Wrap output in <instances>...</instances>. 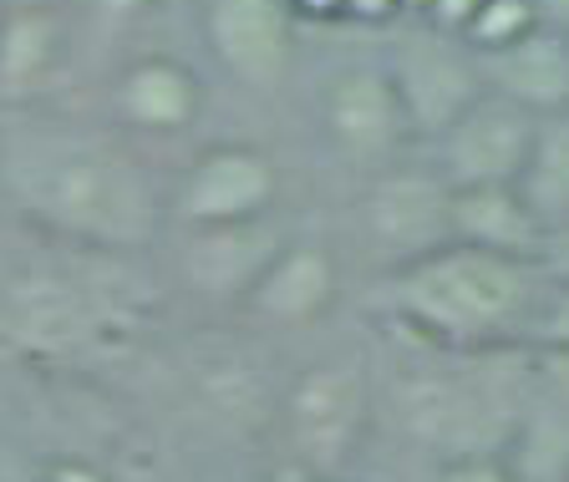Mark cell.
I'll use <instances>...</instances> for the list:
<instances>
[{"label":"cell","mask_w":569,"mask_h":482,"mask_svg":"<svg viewBox=\"0 0 569 482\" xmlns=\"http://www.w3.org/2000/svg\"><path fill=\"white\" fill-rule=\"evenodd\" d=\"M284 6L300 21H336V16H346V0H284Z\"/></svg>","instance_id":"obj_23"},{"label":"cell","mask_w":569,"mask_h":482,"mask_svg":"<svg viewBox=\"0 0 569 482\" xmlns=\"http://www.w3.org/2000/svg\"><path fill=\"white\" fill-rule=\"evenodd\" d=\"M498 458L509 462L513 482H569V401L533 391Z\"/></svg>","instance_id":"obj_16"},{"label":"cell","mask_w":569,"mask_h":482,"mask_svg":"<svg viewBox=\"0 0 569 482\" xmlns=\"http://www.w3.org/2000/svg\"><path fill=\"white\" fill-rule=\"evenodd\" d=\"M452 239H458V244H473V249H488V254L533 264L545 224L533 219V209L523 203V193L513 189V183H498V189H458L452 193Z\"/></svg>","instance_id":"obj_13"},{"label":"cell","mask_w":569,"mask_h":482,"mask_svg":"<svg viewBox=\"0 0 569 482\" xmlns=\"http://www.w3.org/2000/svg\"><path fill=\"white\" fill-rule=\"evenodd\" d=\"M11 482H51V472H41V478H11Z\"/></svg>","instance_id":"obj_29"},{"label":"cell","mask_w":569,"mask_h":482,"mask_svg":"<svg viewBox=\"0 0 569 482\" xmlns=\"http://www.w3.org/2000/svg\"><path fill=\"white\" fill-rule=\"evenodd\" d=\"M21 193L36 219L97 244H138L153 229V193L142 173L102 142L36 148L26 158Z\"/></svg>","instance_id":"obj_2"},{"label":"cell","mask_w":569,"mask_h":482,"mask_svg":"<svg viewBox=\"0 0 569 482\" xmlns=\"http://www.w3.org/2000/svg\"><path fill=\"white\" fill-rule=\"evenodd\" d=\"M478 6H483V0H432L427 16H422V26H432V31L458 36L462 41V31H468V21L478 16Z\"/></svg>","instance_id":"obj_22"},{"label":"cell","mask_w":569,"mask_h":482,"mask_svg":"<svg viewBox=\"0 0 569 482\" xmlns=\"http://www.w3.org/2000/svg\"><path fill=\"white\" fill-rule=\"evenodd\" d=\"M112 107L138 132H183L199 118V77L173 57H138L122 67Z\"/></svg>","instance_id":"obj_12"},{"label":"cell","mask_w":569,"mask_h":482,"mask_svg":"<svg viewBox=\"0 0 569 482\" xmlns=\"http://www.w3.org/2000/svg\"><path fill=\"white\" fill-rule=\"evenodd\" d=\"M533 128H539V118H529L523 107L483 92L438 138V178L452 193L519 183L523 163H529V148H533Z\"/></svg>","instance_id":"obj_5"},{"label":"cell","mask_w":569,"mask_h":482,"mask_svg":"<svg viewBox=\"0 0 569 482\" xmlns=\"http://www.w3.org/2000/svg\"><path fill=\"white\" fill-rule=\"evenodd\" d=\"M361 229H367L371 249L387 259L391 270H407L417 259L438 254L452 244V189L432 173H387L371 183L367 203H361Z\"/></svg>","instance_id":"obj_6"},{"label":"cell","mask_w":569,"mask_h":482,"mask_svg":"<svg viewBox=\"0 0 569 482\" xmlns=\"http://www.w3.org/2000/svg\"><path fill=\"white\" fill-rule=\"evenodd\" d=\"M391 77V92L402 102V118L412 138L438 142L468 107L483 97L478 57L458 36H442L432 26H417L391 41V57L381 61Z\"/></svg>","instance_id":"obj_3"},{"label":"cell","mask_w":569,"mask_h":482,"mask_svg":"<svg viewBox=\"0 0 569 482\" xmlns=\"http://www.w3.org/2000/svg\"><path fill=\"white\" fill-rule=\"evenodd\" d=\"M280 254V244L270 239V229L260 224H234V229H193L189 244V280L203 294H239L244 300L249 284L260 280V270Z\"/></svg>","instance_id":"obj_15"},{"label":"cell","mask_w":569,"mask_h":482,"mask_svg":"<svg viewBox=\"0 0 569 482\" xmlns=\"http://www.w3.org/2000/svg\"><path fill=\"white\" fill-rule=\"evenodd\" d=\"M391 6H397V16H417V21H422L432 0H391Z\"/></svg>","instance_id":"obj_28"},{"label":"cell","mask_w":569,"mask_h":482,"mask_svg":"<svg viewBox=\"0 0 569 482\" xmlns=\"http://www.w3.org/2000/svg\"><path fill=\"white\" fill-rule=\"evenodd\" d=\"M529 345H533V351L569 355V290H559V284H545V300H539V315H533Z\"/></svg>","instance_id":"obj_19"},{"label":"cell","mask_w":569,"mask_h":482,"mask_svg":"<svg viewBox=\"0 0 569 482\" xmlns=\"http://www.w3.org/2000/svg\"><path fill=\"white\" fill-rule=\"evenodd\" d=\"M513 189L523 193V203H529L533 219L545 229H555L569 219V112L539 118L529 163H523Z\"/></svg>","instance_id":"obj_17"},{"label":"cell","mask_w":569,"mask_h":482,"mask_svg":"<svg viewBox=\"0 0 569 482\" xmlns=\"http://www.w3.org/2000/svg\"><path fill=\"white\" fill-rule=\"evenodd\" d=\"M67 57L61 11H0V97H36Z\"/></svg>","instance_id":"obj_14"},{"label":"cell","mask_w":569,"mask_h":482,"mask_svg":"<svg viewBox=\"0 0 569 482\" xmlns=\"http://www.w3.org/2000/svg\"><path fill=\"white\" fill-rule=\"evenodd\" d=\"M539 300H545V274L533 264L458 239L407 270H391L387 284L391 315L427 345L458 355L513 351L519 341H529Z\"/></svg>","instance_id":"obj_1"},{"label":"cell","mask_w":569,"mask_h":482,"mask_svg":"<svg viewBox=\"0 0 569 482\" xmlns=\"http://www.w3.org/2000/svg\"><path fill=\"white\" fill-rule=\"evenodd\" d=\"M533 270L545 274V284L569 290V219H565V224H555V229H545L539 254H533Z\"/></svg>","instance_id":"obj_21"},{"label":"cell","mask_w":569,"mask_h":482,"mask_svg":"<svg viewBox=\"0 0 569 482\" xmlns=\"http://www.w3.org/2000/svg\"><path fill=\"white\" fill-rule=\"evenodd\" d=\"M274 193H280V173H274L264 148L219 142V148H203L189 163V173L178 178L173 213L189 229L260 224L264 213H270Z\"/></svg>","instance_id":"obj_4"},{"label":"cell","mask_w":569,"mask_h":482,"mask_svg":"<svg viewBox=\"0 0 569 482\" xmlns=\"http://www.w3.org/2000/svg\"><path fill=\"white\" fill-rule=\"evenodd\" d=\"M336 259L320 244H280V254L260 270V280L249 284L244 305L270 325H310L326 315L336 300Z\"/></svg>","instance_id":"obj_11"},{"label":"cell","mask_w":569,"mask_h":482,"mask_svg":"<svg viewBox=\"0 0 569 482\" xmlns=\"http://www.w3.org/2000/svg\"><path fill=\"white\" fill-rule=\"evenodd\" d=\"M483 92L523 107L529 118H555L569 112V36L533 26L513 47L478 57Z\"/></svg>","instance_id":"obj_10"},{"label":"cell","mask_w":569,"mask_h":482,"mask_svg":"<svg viewBox=\"0 0 569 482\" xmlns=\"http://www.w3.org/2000/svg\"><path fill=\"white\" fill-rule=\"evenodd\" d=\"M107 16H138V11H148L153 0H97Z\"/></svg>","instance_id":"obj_27"},{"label":"cell","mask_w":569,"mask_h":482,"mask_svg":"<svg viewBox=\"0 0 569 482\" xmlns=\"http://www.w3.org/2000/svg\"><path fill=\"white\" fill-rule=\"evenodd\" d=\"M533 26H539L533 0H483L478 16L468 21V31H462V47L473 51V57H488V51L513 47V41L529 36Z\"/></svg>","instance_id":"obj_18"},{"label":"cell","mask_w":569,"mask_h":482,"mask_svg":"<svg viewBox=\"0 0 569 482\" xmlns=\"http://www.w3.org/2000/svg\"><path fill=\"white\" fill-rule=\"evenodd\" d=\"M203 36L219 67L254 92H274L296 61V16L284 0H209Z\"/></svg>","instance_id":"obj_8"},{"label":"cell","mask_w":569,"mask_h":482,"mask_svg":"<svg viewBox=\"0 0 569 482\" xmlns=\"http://www.w3.org/2000/svg\"><path fill=\"white\" fill-rule=\"evenodd\" d=\"M438 482H513V472H509V462L498 458V452H468V458L442 462Z\"/></svg>","instance_id":"obj_20"},{"label":"cell","mask_w":569,"mask_h":482,"mask_svg":"<svg viewBox=\"0 0 569 482\" xmlns=\"http://www.w3.org/2000/svg\"><path fill=\"white\" fill-rule=\"evenodd\" d=\"M533 16H539L545 31L569 36V0H533Z\"/></svg>","instance_id":"obj_24"},{"label":"cell","mask_w":569,"mask_h":482,"mask_svg":"<svg viewBox=\"0 0 569 482\" xmlns=\"http://www.w3.org/2000/svg\"><path fill=\"white\" fill-rule=\"evenodd\" d=\"M320 118H326V132L341 153L351 158H387L391 148H402L412 132H407V118H402V102L391 92V77L387 67H346L331 87H326V107H320Z\"/></svg>","instance_id":"obj_9"},{"label":"cell","mask_w":569,"mask_h":482,"mask_svg":"<svg viewBox=\"0 0 569 482\" xmlns=\"http://www.w3.org/2000/svg\"><path fill=\"white\" fill-rule=\"evenodd\" d=\"M284 422L300 462L316 472H336L356 452L371 422V386L356 365H316L296 381L284 401Z\"/></svg>","instance_id":"obj_7"},{"label":"cell","mask_w":569,"mask_h":482,"mask_svg":"<svg viewBox=\"0 0 569 482\" xmlns=\"http://www.w3.org/2000/svg\"><path fill=\"white\" fill-rule=\"evenodd\" d=\"M346 16H351V21H391L397 6H391V0H346Z\"/></svg>","instance_id":"obj_25"},{"label":"cell","mask_w":569,"mask_h":482,"mask_svg":"<svg viewBox=\"0 0 569 482\" xmlns=\"http://www.w3.org/2000/svg\"><path fill=\"white\" fill-rule=\"evenodd\" d=\"M67 0H0V11H61Z\"/></svg>","instance_id":"obj_26"}]
</instances>
